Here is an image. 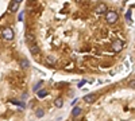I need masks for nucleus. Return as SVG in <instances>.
<instances>
[{
    "instance_id": "f257e3e1",
    "label": "nucleus",
    "mask_w": 135,
    "mask_h": 121,
    "mask_svg": "<svg viewBox=\"0 0 135 121\" xmlns=\"http://www.w3.org/2000/svg\"><path fill=\"white\" fill-rule=\"evenodd\" d=\"M105 19H107V22H108L109 24H114V23H116V22H118L119 15H118V12H115V11H107Z\"/></svg>"
},
{
    "instance_id": "f03ea898",
    "label": "nucleus",
    "mask_w": 135,
    "mask_h": 121,
    "mask_svg": "<svg viewBox=\"0 0 135 121\" xmlns=\"http://www.w3.org/2000/svg\"><path fill=\"white\" fill-rule=\"evenodd\" d=\"M3 38H4L6 40H12V39H14V30L9 28V27L4 28V30H3Z\"/></svg>"
},
{
    "instance_id": "7ed1b4c3",
    "label": "nucleus",
    "mask_w": 135,
    "mask_h": 121,
    "mask_svg": "<svg viewBox=\"0 0 135 121\" xmlns=\"http://www.w3.org/2000/svg\"><path fill=\"white\" fill-rule=\"evenodd\" d=\"M123 40H120V39H118V40H115L114 42V45H112V50H114V52H120L122 51V49H123Z\"/></svg>"
},
{
    "instance_id": "20e7f679",
    "label": "nucleus",
    "mask_w": 135,
    "mask_h": 121,
    "mask_svg": "<svg viewBox=\"0 0 135 121\" xmlns=\"http://www.w3.org/2000/svg\"><path fill=\"white\" fill-rule=\"evenodd\" d=\"M20 6V0H12V2L9 3L8 6V9H9V12H16L18 8Z\"/></svg>"
},
{
    "instance_id": "39448f33",
    "label": "nucleus",
    "mask_w": 135,
    "mask_h": 121,
    "mask_svg": "<svg viewBox=\"0 0 135 121\" xmlns=\"http://www.w3.org/2000/svg\"><path fill=\"white\" fill-rule=\"evenodd\" d=\"M107 6L104 4V3H100L97 7H96V9H95V12L97 14V15H103V14H107Z\"/></svg>"
},
{
    "instance_id": "423d86ee",
    "label": "nucleus",
    "mask_w": 135,
    "mask_h": 121,
    "mask_svg": "<svg viewBox=\"0 0 135 121\" xmlns=\"http://www.w3.org/2000/svg\"><path fill=\"white\" fill-rule=\"evenodd\" d=\"M28 49H30V52L32 54V55H38V54H39V47H38V45H37L35 42H34V43H30V45H28Z\"/></svg>"
},
{
    "instance_id": "0eeeda50",
    "label": "nucleus",
    "mask_w": 135,
    "mask_h": 121,
    "mask_svg": "<svg viewBox=\"0 0 135 121\" xmlns=\"http://www.w3.org/2000/svg\"><path fill=\"white\" fill-rule=\"evenodd\" d=\"M96 94L95 93H92V94H86L85 97H84V101L86 102V104H92V102H95L96 101Z\"/></svg>"
},
{
    "instance_id": "6e6552de",
    "label": "nucleus",
    "mask_w": 135,
    "mask_h": 121,
    "mask_svg": "<svg viewBox=\"0 0 135 121\" xmlns=\"http://www.w3.org/2000/svg\"><path fill=\"white\" fill-rule=\"evenodd\" d=\"M19 65H20L22 69H28V67H30V62H28L26 58H22V59L19 61Z\"/></svg>"
},
{
    "instance_id": "1a4fd4ad",
    "label": "nucleus",
    "mask_w": 135,
    "mask_h": 121,
    "mask_svg": "<svg viewBox=\"0 0 135 121\" xmlns=\"http://www.w3.org/2000/svg\"><path fill=\"white\" fill-rule=\"evenodd\" d=\"M81 112H83V109L80 106H76V108H73V111H72V116L73 117H77V116L81 114Z\"/></svg>"
},
{
    "instance_id": "9d476101",
    "label": "nucleus",
    "mask_w": 135,
    "mask_h": 121,
    "mask_svg": "<svg viewBox=\"0 0 135 121\" xmlns=\"http://www.w3.org/2000/svg\"><path fill=\"white\" fill-rule=\"evenodd\" d=\"M26 40H27V45L34 43V42H35V36H34L31 32H27V34H26Z\"/></svg>"
},
{
    "instance_id": "9b49d317",
    "label": "nucleus",
    "mask_w": 135,
    "mask_h": 121,
    "mask_svg": "<svg viewBox=\"0 0 135 121\" xmlns=\"http://www.w3.org/2000/svg\"><path fill=\"white\" fill-rule=\"evenodd\" d=\"M37 93H38V97H39V98H43V97L47 96V90H45V89H41V90L37 92Z\"/></svg>"
},
{
    "instance_id": "f8f14e48",
    "label": "nucleus",
    "mask_w": 135,
    "mask_h": 121,
    "mask_svg": "<svg viewBox=\"0 0 135 121\" xmlns=\"http://www.w3.org/2000/svg\"><path fill=\"white\" fill-rule=\"evenodd\" d=\"M54 105L57 106V108H61L64 105V101H62V98H57V100L54 101Z\"/></svg>"
},
{
    "instance_id": "ddd939ff",
    "label": "nucleus",
    "mask_w": 135,
    "mask_h": 121,
    "mask_svg": "<svg viewBox=\"0 0 135 121\" xmlns=\"http://www.w3.org/2000/svg\"><path fill=\"white\" fill-rule=\"evenodd\" d=\"M41 86H42V82H38L37 85H34V89H32V90H34V92H39V90H41Z\"/></svg>"
},
{
    "instance_id": "4468645a",
    "label": "nucleus",
    "mask_w": 135,
    "mask_h": 121,
    "mask_svg": "<svg viewBox=\"0 0 135 121\" xmlns=\"http://www.w3.org/2000/svg\"><path fill=\"white\" fill-rule=\"evenodd\" d=\"M9 102H12V104H15V105H19V106H22V108H25V104H23V102H19V101H15V100H9Z\"/></svg>"
},
{
    "instance_id": "2eb2a0df",
    "label": "nucleus",
    "mask_w": 135,
    "mask_h": 121,
    "mask_svg": "<svg viewBox=\"0 0 135 121\" xmlns=\"http://www.w3.org/2000/svg\"><path fill=\"white\" fill-rule=\"evenodd\" d=\"M35 114H37L38 117H43V114H45V112H43V109H38V111L35 112Z\"/></svg>"
},
{
    "instance_id": "dca6fc26",
    "label": "nucleus",
    "mask_w": 135,
    "mask_h": 121,
    "mask_svg": "<svg viewBox=\"0 0 135 121\" xmlns=\"http://www.w3.org/2000/svg\"><path fill=\"white\" fill-rule=\"evenodd\" d=\"M128 86H130V87H132V89H135V80H132V81L128 83Z\"/></svg>"
},
{
    "instance_id": "f3484780",
    "label": "nucleus",
    "mask_w": 135,
    "mask_h": 121,
    "mask_svg": "<svg viewBox=\"0 0 135 121\" xmlns=\"http://www.w3.org/2000/svg\"><path fill=\"white\" fill-rule=\"evenodd\" d=\"M126 18H127V20H130V19H131V11H128V12H127Z\"/></svg>"
},
{
    "instance_id": "a211bd4d",
    "label": "nucleus",
    "mask_w": 135,
    "mask_h": 121,
    "mask_svg": "<svg viewBox=\"0 0 135 121\" xmlns=\"http://www.w3.org/2000/svg\"><path fill=\"white\" fill-rule=\"evenodd\" d=\"M85 85V81H81L80 83H78V87H81V86H84Z\"/></svg>"
},
{
    "instance_id": "6ab92c4d",
    "label": "nucleus",
    "mask_w": 135,
    "mask_h": 121,
    "mask_svg": "<svg viewBox=\"0 0 135 121\" xmlns=\"http://www.w3.org/2000/svg\"><path fill=\"white\" fill-rule=\"evenodd\" d=\"M23 19V12H20V15H19V20H22Z\"/></svg>"
}]
</instances>
